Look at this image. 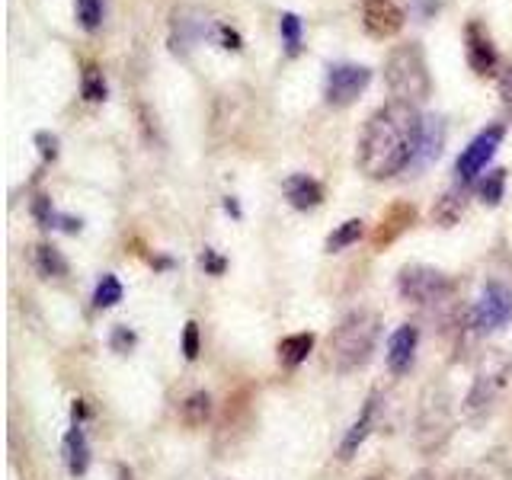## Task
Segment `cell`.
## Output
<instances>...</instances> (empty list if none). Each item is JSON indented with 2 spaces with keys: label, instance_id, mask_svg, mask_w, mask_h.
<instances>
[{
  "label": "cell",
  "instance_id": "6da1fadb",
  "mask_svg": "<svg viewBox=\"0 0 512 480\" xmlns=\"http://www.w3.org/2000/svg\"><path fill=\"white\" fill-rule=\"evenodd\" d=\"M426 119L416 103L391 100L368 116L359 135L356 164L368 180H391L394 173L407 170L416 157Z\"/></svg>",
  "mask_w": 512,
  "mask_h": 480
},
{
  "label": "cell",
  "instance_id": "7a4b0ae2",
  "mask_svg": "<svg viewBox=\"0 0 512 480\" xmlns=\"http://www.w3.org/2000/svg\"><path fill=\"white\" fill-rule=\"evenodd\" d=\"M381 336V317L378 311H349L340 324L333 327L330 340H327V352H330V365L336 375H352L372 359V352L378 346Z\"/></svg>",
  "mask_w": 512,
  "mask_h": 480
},
{
  "label": "cell",
  "instance_id": "3957f363",
  "mask_svg": "<svg viewBox=\"0 0 512 480\" xmlns=\"http://www.w3.org/2000/svg\"><path fill=\"white\" fill-rule=\"evenodd\" d=\"M384 84L394 93V100H404V103L429 100L432 77H429L426 52L420 42L397 45L388 55V61H384Z\"/></svg>",
  "mask_w": 512,
  "mask_h": 480
},
{
  "label": "cell",
  "instance_id": "277c9868",
  "mask_svg": "<svg viewBox=\"0 0 512 480\" xmlns=\"http://www.w3.org/2000/svg\"><path fill=\"white\" fill-rule=\"evenodd\" d=\"M509 372H512V362L506 359V352L500 349H490L484 362H480L477 375L471 381V391L464 397V423L471 426H484L496 404H500V397L506 391V381H509Z\"/></svg>",
  "mask_w": 512,
  "mask_h": 480
},
{
  "label": "cell",
  "instance_id": "5b68a950",
  "mask_svg": "<svg viewBox=\"0 0 512 480\" xmlns=\"http://www.w3.org/2000/svg\"><path fill=\"white\" fill-rule=\"evenodd\" d=\"M455 432V410H452V394L442 384H429L420 397V410H416V448L423 455H436L448 445Z\"/></svg>",
  "mask_w": 512,
  "mask_h": 480
},
{
  "label": "cell",
  "instance_id": "8992f818",
  "mask_svg": "<svg viewBox=\"0 0 512 480\" xmlns=\"http://www.w3.org/2000/svg\"><path fill=\"white\" fill-rule=\"evenodd\" d=\"M397 292H400V298H404V301L416 304V308H426V311L448 308V311H455L458 285H455L452 276H445V272L436 269V266L410 263V266L400 269Z\"/></svg>",
  "mask_w": 512,
  "mask_h": 480
},
{
  "label": "cell",
  "instance_id": "52a82bcc",
  "mask_svg": "<svg viewBox=\"0 0 512 480\" xmlns=\"http://www.w3.org/2000/svg\"><path fill=\"white\" fill-rule=\"evenodd\" d=\"M368 84H372V71H368L365 64H352V61L333 64L324 80V100L336 109L352 106L365 93Z\"/></svg>",
  "mask_w": 512,
  "mask_h": 480
},
{
  "label": "cell",
  "instance_id": "ba28073f",
  "mask_svg": "<svg viewBox=\"0 0 512 480\" xmlns=\"http://www.w3.org/2000/svg\"><path fill=\"white\" fill-rule=\"evenodd\" d=\"M503 138H506V125H490V128H484V132H477L471 138V144L461 151L458 164H455V173H458V180L464 186H471L477 176L487 170V164L493 160L496 148L503 144Z\"/></svg>",
  "mask_w": 512,
  "mask_h": 480
},
{
  "label": "cell",
  "instance_id": "9c48e42d",
  "mask_svg": "<svg viewBox=\"0 0 512 480\" xmlns=\"http://www.w3.org/2000/svg\"><path fill=\"white\" fill-rule=\"evenodd\" d=\"M477 333H493L512 320V292L503 282H487L477 304L471 308Z\"/></svg>",
  "mask_w": 512,
  "mask_h": 480
},
{
  "label": "cell",
  "instance_id": "30bf717a",
  "mask_svg": "<svg viewBox=\"0 0 512 480\" xmlns=\"http://www.w3.org/2000/svg\"><path fill=\"white\" fill-rule=\"evenodd\" d=\"M170 42H173V52H186L189 45L202 42L208 32H212V20L196 10V7H180L173 10V20H170Z\"/></svg>",
  "mask_w": 512,
  "mask_h": 480
},
{
  "label": "cell",
  "instance_id": "8fae6325",
  "mask_svg": "<svg viewBox=\"0 0 512 480\" xmlns=\"http://www.w3.org/2000/svg\"><path fill=\"white\" fill-rule=\"evenodd\" d=\"M464 58H468L471 71L477 77H487L496 71V48H493V39L484 29V23L471 20L468 26H464Z\"/></svg>",
  "mask_w": 512,
  "mask_h": 480
},
{
  "label": "cell",
  "instance_id": "7c38bea8",
  "mask_svg": "<svg viewBox=\"0 0 512 480\" xmlns=\"http://www.w3.org/2000/svg\"><path fill=\"white\" fill-rule=\"evenodd\" d=\"M404 10H400L394 0H365L362 7V23L372 32L375 39H391L404 29Z\"/></svg>",
  "mask_w": 512,
  "mask_h": 480
},
{
  "label": "cell",
  "instance_id": "4fadbf2b",
  "mask_svg": "<svg viewBox=\"0 0 512 480\" xmlns=\"http://www.w3.org/2000/svg\"><path fill=\"white\" fill-rule=\"evenodd\" d=\"M416 346H420V330L413 324H404L391 333L388 340V368L394 375H407L416 362Z\"/></svg>",
  "mask_w": 512,
  "mask_h": 480
},
{
  "label": "cell",
  "instance_id": "5bb4252c",
  "mask_svg": "<svg viewBox=\"0 0 512 480\" xmlns=\"http://www.w3.org/2000/svg\"><path fill=\"white\" fill-rule=\"evenodd\" d=\"M413 221H416V208L410 205V202H394L388 212L381 215V224L375 228V234H372V244L381 250V247H388V244H394V240L404 234V231H410L413 228Z\"/></svg>",
  "mask_w": 512,
  "mask_h": 480
},
{
  "label": "cell",
  "instance_id": "9a60e30c",
  "mask_svg": "<svg viewBox=\"0 0 512 480\" xmlns=\"http://www.w3.org/2000/svg\"><path fill=\"white\" fill-rule=\"evenodd\" d=\"M375 416H378V394H372V397L365 400L359 416H356V423L346 429V436L340 442V461H352V458H356L362 442L368 439V432L375 429Z\"/></svg>",
  "mask_w": 512,
  "mask_h": 480
},
{
  "label": "cell",
  "instance_id": "2e32d148",
  "mask_svg": "<svg viewBox=\"0 0 512 480\" xmlns=\"http://www.w3.org/2000/svg\"><path fill=\"white\" fill-rule=\"evenodd\" d=\"M285 199L292 208H298V212H308V208H317L324 202V186L308 173H292L285 180Z\"/></svg>",
  "mask_w": 512,
  "mask_h": 480
},
{
  "label": "cell",
  "instance_id": "e0dca14e",
  "mask_svg": "<svg viewBox=\"0 0 512 480\" xmlns=\"http://www.w3.org/2000/svg\"><path fill=\"white\" fill-rule=\"evenodd\" d=\"M442 144H445V122L429 116L426 125H423V138H420V148H416V157H413V170H426L432 160L442 154Z\"/></svg>",
  "mask_w": 512,
  "mask_h": 480
},
{
  "label": "cell",
  "instance_id": "ac0fdd59",
  "mask_svg": "<svg viewBox=\"0 0 512 480\" xmlns=\"http://www.w3.org/2000/svg\"><path fill=\"white\" fill-rule=\"evenodd\" d=\"M64 464H68V471L74 477H84L90 468V445H87L84 426L80 423H74L68 429V436H64Z\"/></svg>",
  "mask_w": 512,
  "mask_h": 480
},
{
  "label": "cell",
  "instance_id": "d6986e66",
  "mask_svg": "<svg viewBox=\"0 0 512 480\" xmlns=\"http://www.w3.org/2000/svg\"><path fill=\"white\" fill-rule=\"evenodd\" d=\"M180 420H183V426H189V429H202L208 420H212V397H208L205 391L189 394V397L183 400V407H180Z\"/></svg>",
  "mask_w": 512,
  "mask_h": 480
},
{
  "label": "cell",
  "instance_id": "ffe728a7",
  "mask_svg": "<svg viewBox=\"0 0 512 480\" xmlns=\"http://www.w3.org/2000/svg\"><path fill=\"white\" fill-rule=\"evenodd\" d=\"M464 215V189H448L445 196L432 205V221L442 224V228H452Z\"/></svg>",
  "mask_w": 512,
  "mask_h": 480
},
{
  "label": "cell",
  "instance_id": "44dd1931",
  "mask_svg": "<svg viewBox=\"0 0 512 480\" xmlns=\"http://www.w3.org/2000/svg\"><path fill=\"white\" fill-rule=\"evenodd\" d=\"M314 349V333H292L279 343V362L282 365H301L308 359V352Z\"/></svg>",
  "mask_w": 512,
  "mask_h": 480
},
{
  "label": "cell",
  "instance_id": "7402d4cb",
  "mask_svg": "<svg viewBox=\"0 0 512 480\" xmlns=\"http://www.w3.org/2000/svg\"><path fill=\"white\" fill-rule=\"evenodd\" d=\"M362 234H365V221H362V218H349V221H343L340 228H336V231L327 237V253H340V250H346V247H352V244H359Z\"/></svg>",
  "mask_w": 512,
  "mask_h": 480
},
{
  "label": "cell",
  "instance_id": "603a6c76",
  "mask_svg": "<svg viewBox=\"0 0 512 480\" xmlns=\"http://www.w3.org/2000/svg\"><path fill=\"white\" fill-rule=\"evenodd\" d=\"M36 266H39L42 276H48V279L68 276V263H64V256L55 247H48V244H39L36 247Z\"/></svg>",
  "mask_w": 512,
  "mask_h": 480
},
{
  "label": "cell",
  "instance_id": "cb8c5ba5",
  "mask_svg": "<svg viewBox=\"0 0 512 480\" xmlns=\"http://www.w3.org/2000/svg\"><path fill=\"white\" fill-rule=\"evenodd\" d=\"M80 93H84V100H90V103L106 100V77L96 64H87L84 68V77H80Z\"/></svg>",
  "mask_w": 512,
  "mask_h": 480
},
{
  "label": "cell",
  "instance_id": "d4e9b609",
  "mask_svg": "<svg viewBox=\"0 0 512 480\" xmlns=\"http://www.w3.org/2000/svg\"><path fill=\"white\" fill-rule=\"evenodd\" d=\"M119 301H122V282L112 276V272H106V276L100 279V285H96V292H93V304L106 311Z\"/></svg>",
  "mask_w": 512,
  "mask_h": 480
},
{
  "label": "cell",
  "instance_id": "484cf974",
  "mask_svg": "<svg viewBox=\"0 0 512 480\" xmlns=\"http://www.w3.org/2000/svg\"><path fill=\"white\" fill-rule=\"evenodd\" d=\"M279 32H282V45L288 55H298L301 48V20L295 13H282L279 16Z\"/></svg>",
  "mask_w": 512,
  "mask_h": 480
},
{
  "label": "cell",
  "instance_id": "4316f807",
  "mask_svg": "<svg viewBox=\"0 0 512 480\" xmlns=\"http://www.w3.org/2000/svg\"><path fill=\"white\" fill-rule=\"evenodd\" d=\"M503 189H506V170H493V173H487V180H480V186H477L480 199H484L487 205H500Z\"/></svg>",
  "mask_w": 512,
  "mask_h": 480
},
{
  "label": "cell",
  "instance_id": "83f0119b",
  "mask_svg": "<svg viewBox=\"0 0 512 480\" xmlns=\"http://www.w3.org/2000/svg\"><path fill=\"white\" fill-rule=\"evenodd\" d=\"M77 20L84 29H96L103 23V0H77Z\"/></svg>",
  "mask_w": 512,
  "mask_h": 480
},
{
  "label": "cell",
  "instance_id": "f1b7e54d",
  "mask_svg": "<svg viewBox=\"0 0 512 480\" xmlns=\"http://www.w3.org/2000/svg\"><path fill=\"white\" fill-rule=\"evenodd\" d=\"M202 352V336H199V324L196 320H189V324L183 327V356L189 362H196Z\"/></svg>",
  "mask_w": 512,
  "mask_h": 480
},
{
  "label": "cell",
  "instance_id": "f546056e",
  "mask_svg": "<svg viewBox=\"0 0 512 480\" xmlns=\"http://www.w3.org/2000/svg\"><path fill=\"white\" fill-rule=\"evenodd\" d=\"M32 215H36V221L45 224V228H55L58 212L52 208V199H48V196H36V202H32Z\"/></svg>",
  "mask_w": 512,
  "mask_h": 480
},
{
  "label": "cell",
  "instance_id": "4dcf8cb0",
  "mask_svg": "<svg viewBox=\"0 0 512 480\" xmlns=\"http://www.w3.org/2000/svg\"><path fill=\"white\" fill-rule=\"evenodd\" d=\"M500 103H503V109H506V116L512 119V64L503 71V77H500Z\"/></svg>",
  "mask_w": 512,
  "mask_h": 480
},
{
  "label": "cell",
  "instance_id": "1f68e13d",
  "mask_svg": "<svg viewBox=\"0 0 512 480\" xmlns=\"http://www.w3.org/2000/svg\"><path fill=\"white\" fill-rule=\"evenodd\" d=\"M132 346H135V333L128 330V327H116V333H112V349L128 352Z\"/></svg>",
  "mask_w": 512,
  "mask_h": 480
},
{
  "label": "cell",
  "instance_id": "d6a6232c",
  "mask_svg": "<svg viewBox=\"0 0 512 480\" xmlns=\"http://www.w3.org/2000/svg\"><path fill=\"white\" fill-rule=\"evenodd\" d=\"M215 36H218V39L224 42V48H234V52H237L240 45H244V39H240V36H237V32H234L231 26H215Z\"/></svg>",
  "mask_w": 512,
  "mask_h": 480
},
{
  "label": "cell",
  "instance_id": "836d02e7",
  "mask_svg": "<svg viewBox=\"0 0 512 480\" xmlns=\"http://www.w3.org/2000/svg\"><path fill=\"white\" fill-rule=\"evenodd\" d=\"M202 266H205V272H212V276H221L224 266H228V263H224L215 250H205V253H202Z\"/></svg>",
  "mask_w": 512,
  "mask_h": 480
},
{
  "label": "cell",
  "instance_id": "e575fe53",
  "mask_svg": "<svg viewBox=\"0 0 512 480\" xmlns=\"http://www.w3.org/2000/svg\"><path fill=\"white\" fill-rule=\"evenodd\" d=\"M36 141L42 144V157H45V160H55V154H58V141H55L52 135H36Z\"/></svg>",
  "mask_w": 512,
  "mask_h": 480
},
{
  "label": "cell",
  "instance_id": "d590c367",
  "mask_svg": "<svg viewBox=\"0 0 512 480\" xmlns=\"http://www.w3.org/2000/svg\"><path fill=\"white\" fill-rule=\"evenodd\" d=\"M416 7H420V16H432L439 10V0H413Z\"/></svg>",
  "mask_w": 512,
  "mask_h": 480
},
{
  "label": "cell",
  "instance_id": "8d00e7d4",
  "mask_svg": "<svg viewBox=\"0 0 512 480\" xmlns=\"http://www.w3.org/2000/svg\"><path fill=\"white\" fill-rule=\"evenodd\" d=\"M224 208L234 215V218H240V205H237V199H224Z\"/></svg>",
  "mask_w": 512,
  "mask_h": 480
},
{
  "label": "cell",
  "instance_id": "74e56055",
  "mask_svg": "<svg viewBox=\"0 0 512 480\" xmlns=\"http://www.w3.org/2000/svg\"><path fill=\"white\" fill-rule=\"evenodd\" d=\"M410 480H436V474H432V471H420V474H413Z\"/></svg>",
  "mask_w": 512,
  "mask_h": 480
},
{
  "label": "cell",
  "instance_id": "f35d334b",
  "mask_svg": "<svg viewBox=\"0 0 512 480\" xmlns=\"http://www.w3.org/2000/svg\"><path fill=\"white\" fill-rule=\"evenodd\" d=\"M455 480H477V474L474 471H461V474H455Z\"/></svg>",
  "mask_w": 512,
  "mask_h": 480
}]
</instances>
